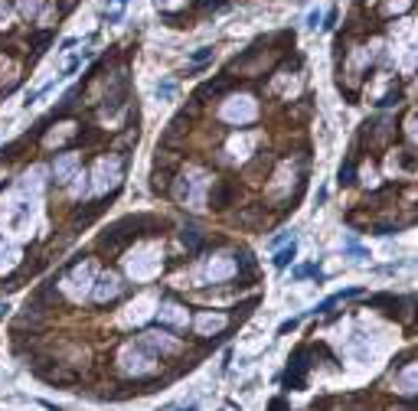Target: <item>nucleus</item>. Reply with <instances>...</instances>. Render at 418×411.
I'll list each match as a JSON object with an SVG mask.
<instances>
[{"mask_svg":"<svg viewBox=\"0 0 418 411\" xmlns=\"http://www.w3.org/2000/svg\"><path fill=\"white\" fill-rule=\"evenodd\" d=\"M304 372H307V349L300 346L284 372V388H304Z\"/></svg>","mask_w":418,"mask_h":411,"instance_id":"obj_1","label":"nucleus"},{"mask_svg":"<svg viewBox=\"0 0 418 411\" xmlns=\"http://www.w3.org/2000/svg\"><path fill=\"white\" fill-rule=\"evenodd\" d=\"M229 199H232V189L226 186V183H213V189H209V206H213V209H226V206H229Z\"/></svg>","mask_w":418,"mask_h":411,"instance_id":"obj_2","label":"nucleus"},{"mask_svg":"<svg viewBox=\"0 0 418 411\" xmlns=\"http://www.w3.org/2000/svg\"><path fill=\"white\" fill-rule=\"evenodd\" d=\"M43 379L46 382H53V385H72V382H79V375L75 372H65V369H53V372H49V369H43Z\"/></svg>","mask_w":418,"mask_h":411,"instance_id":"obj_3","label":"nucleus"},{"mask_svg":"<svg viewBox=\"0 0 418 411\" xmlns=\"http://www.w3.org/2000/svg\"><path fill=\"white\" fill-rule=\"evenodd\" d=\"M98 284H102L98 291H95V297H98V300H108V297H115V294H118V278H115V274L102 278Z\"/></svg>","mask_w":418,"mask_h":411,"instance_id":"obj_4","label":"nucleus"},{"mask_svg":"<svg viewBox=\"0 0 418 411\" xmlns=\"http://www.w3.org/2000/svg\"><path fill=\"white\" fill-rule=\"evenodd\" d=\"M180 238H183V245H186L189 251H199V248H203V238H199V232H196V229H183V235H180Z\"/></svg>","mask_w":418,"mask_h":411,"instance_id":"obj_5","label":"nucleus"},{"mask_svg":"<svg viewBox=\"0 0 418 411\" xmlns=\"http://www.w3.org/2000/svg\"><path fill=\"white\" fill-rule=\"evenodd\" d=\"M294 251H298V245H294V241H291V248L278 251V258H275V268H288V264L294 261Z\"/></svg>","mask_w":418,"mask_h":411,"instance_id":"obj_6","label":"nucleus"},{"mask_svg":"<svg viewBox=\"0 0 418 411\" xmlns=\"http://www.w3.org/2000/svg\"><path fill=\"white\" fill-rule=\"evenodd\" d=\"M40 3H43V0H20V10H23L26 16H33L36 10H40Z\"/></svg>","mask_w":418,"mask_h":411,"instance_id":"obj_7","label":"nucleus"},{"mask_svg":"<svg viewBox=\"0 0 418 411\" xmlns=\"http://www.w3.org/2000/svg\"><path fill=\"white\" fill-rule=\"evenodd\" d=\"M340 183H353V163L340 167Z\"/></svg>","mask_w":418,"mask_h":411,"instance_id":"obj_8","label":"nucleus"},{"mask_svg":"<svg viewBox=\"0 0 418 411\" xmlns=\"http://www.w3.org/2000/svg\"><path fill=\"white\" fill-rule=\"evenodd\" d=\"M157 95H160V98H170V95H174V82H164V85H157Z\"/></svg>","mask_w":418,"mask_h":411,"instance_id":"obj_9","label":"nucleus"},{"mask_svg":"<svg viewBox=\"0 0 418 411\" xmlns=\"http://www.w3.org/2000/svg\"><path fill=\"white\" fill-rule=\"evenodd\" d=\"M124 3H127V0H115V7H111L108 20H118V13H121V10H124Z\"/></svg>","mask_w":418,"mask_h":411,"instance_id":"obj_10","label":"nucleus"},{"mask_svg":"<svg viewBox=\"0 0 418 411\" xmlns=\"http://www.w3.org/2000/svg\"><path fill=\"white\" fill-rule=\"evenodd\" d=\"M209 56H213V49H199V53H193V62H206V59H209Z\"/></svg>","mask_w":418,"mask_h":411,"instance_id":"obj_11","label":"nucleus"},{"mask_svg":"<svg viewBox=\"0 0 418 411\" xmlns=\"http://www.w3.org/2000/svg\"><path fill=\"white\" fill-rule=\"evenodd\" d=\"M395 101H399V92H389L386 98L379 101V108H389V105H395Z\"/></svg>","mask_w":418,"mask_h":411,"instance_id":"obj_12","label":"nucleus"}]
</instances>
